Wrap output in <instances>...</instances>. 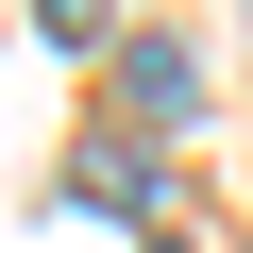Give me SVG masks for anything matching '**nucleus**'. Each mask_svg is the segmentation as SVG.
<instances>
[{
  "label": "nucleus",
  "instance_id": "f257e3e1",
  "mask_svg": "<svg viewBox=\"0 0 253 253\" xmlns=\"http://www.w3.org/2000/svg\"><path fill=\"white\" fill-rule=\"evenodd\" d=\"M84 203H118V219H135V203H152V152H135V135H101V152H84Z\"/></svg>",
  "mask_w": 253,
  "mask_h": 253
},
{
  "label": "nucleus",
  "instance_id": "f03ea898",
  "mask_svg": "<svg viewBox=\"0 0 253 253\" xmlns=\"http://www.w3.org/2000/svg\"><path fill=\"white\" fill-rule=\"evenodd\" d=\"M169 253H186V236H169Z\"/></svg>",
  "mask_w": 253,
  "mask_h": 253
}]
</instances>
